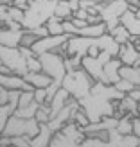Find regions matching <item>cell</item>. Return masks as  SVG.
Masks as SVG:
<instances>
[{
  "mask_svg": "<svg viewBox=\"0 0 140 147\" xmlns=\"http://www.w3.org/2000/svg\"><path fill=\"white\" fill-rule=\"evenodd\" d=\"M101 52H108L113 57H119L120 43L110 32L99 36V38H88V36H70L67 56H99Z\"/></svg>",
  "mask_w": 140,
  "mask_h": 147,
  "instance_id": "cell-1",
  "label": "cell"
},
{
  "mask_svg": "<svg viewBox=\"0 0 140 147\" xmlns=\"http://www.w3.org/2000/svg\"><path fill=\"white\" fill-rule=\"evenodd\" d=\"M57 0H34L29 4L25 9V18H24V29H36L43 27L56 14Z\"/></svg>",
  "mask_w": 140,
  "mask_h": 147,
  "instance_id": "cell-2",
  "label": "cell"
},
{
  "mask_svg": "<svg viewBox=\"0 0 140 147\" xmlns=\"http://www.w3.org/2000/svg\"><path fill=\"white\" fill-rule=\"evenodd\" d=\"M93 83L95 81L92 79V76L85 68H77V70L67 72V76L63 79V88L68 90V93L76 100H81V99H85L86 95H90Z\"/></svg>",
  "mask_w": 140,
  "mask_h": 147,
  "instance_id": "cell-3",
  "label": "cell"
},
{
  "mask_svg": "<svg viewBox=\"0 0 140 147\" xmlns=\"http://www.w3.org/2000/svg\"><path fill=\"white\" fill-rule=\"evenodd\" d=\"M41 124L36 119H22L18 115H11V119L7 120L5 127L0 131L2 136H29L34 138L40 133Z\"/></svg>",
  "mask_w": 140,
  "mask_h": 147,
  "instance_id": "cell-4",
  "label": "cell"
},
{
  "mask_svg": "<svg viewBox=\"0 0 140 147\" xmlns=\"http://www.w3.org/2000/svg\"><path fill=\"white\" fill-rule=\"evenodd\" d=\"M131 7L126 0H108V2H99L97 13L102 16V22L108 27V32H112L117 25H120L122 14L129 11Z\"/></svg>",
  "mask_w": 140,
  "mask_h": 147,
  "instance_id": "cell-5",
  "label": "cell"
},
{
  "mask_svg": "<svg viewBox=\"0 0 140 147\" xmlns=\"http://www.w3.org/2000/svg\"><path fill=\"white\" fill-rule=\"evenodd\" d=\"M0 63L11 70V74L25 76L29 72L27 67V57L22 54L20 47H5L0 45Z\"/></svg>",
  "mask_w": 140,
  "mask_h": 147,
  "instance_id": "cell-6",
  "label": "cell"
},
{
  "mask_svg": "<svg viewBox=\"0 0 140 147\" xmlns=\"http://www.w3.org/2000/svg\"><path fill=\"white\" fill-rule=\"evenodd\" d=\"M112 54L101 52L99 56H85L83 57V68L92 76L93 81H101L104 83V65L112 59Z\"/></svg>",
  "mask_w": 140,
  "mask_h": 147,
  "instance_id": "cell-7",
  "label": "cell"
},
{
  "mask_svg": "<svg viewBox=\"0 0 140 147\" xmlns=\"http://www.w3.org/2000/svg\"><path fill=\"white\" fill-rule=\"evenodd\" d=\"M70 40V34H60V36H52L49 34L45 38H40L38 41L32 45L34 54H45V52H56L61 45H65Z\"/></svg>",
  "mask_w": 140,
  "mask_h": 147,
  "instance_id": "cell-8",
  "label": "cell"
},
{
  "mask_svg": "<svg viewBox=\"0 0 140 147\" xmlns=\"http://www.w3.org/2000/svg\"><path fill=\"white\" fill-rule=\"evenodd\" d=\"M79 108V100H76V99H72L67 106H65L60 113H57L54 119H50V122H49V126H50V129L54 131V133H57V131H61L63 129V126L65 124H68V122H72V117H74V111Z\"/></svg>",
  "mask_w": 140,
  "mask_h": 147,
  "instance_id": "cell-9",
  "label": "cell"
},
{
  "mask_svg": "<svg viewBox=\"0 0 140 147\" xmlns=\"http://www.w3.org/2000/svg\"><path fill=\"white\" fill-rule=\"evenodd\" d=\"M0 86H5L7 90H20V92H32L36 88L27 83V79L18 74H0Z\"/></svg>",
  "mask_w": 140,
  "mask_h": 147,
  "instance_id": "cell-10",
  "label": "cell"
},
{
  "mask_svg": "<svg viewBox=\"0 0 140 147\" xmlns=\"http://www.w3.org/2000/svg\"><path fill=\"white\" fill-rule=\"evenodd\" d=\"M24 31H25L24 25H20V27H2V31H0V45L20 47Z\"/></svg>",
  "mask_w": 140,
  "mask_h": 147,
  "instance_id": "cell-11",
  "label": "cell"
},
{
  "mask_svg": "<svg viewBox=\"0 0 140 147\" xmlns=\"http://www.w3.org/2000/svg\"><path fill=\"white\" fill-rule=\"evenodd\" d=\"M119 59L122 61V65H128V67H140V50L131 41L126 45H120Z\"/></svg>",
  "mask_w": 140,
  "mask_h": 147,
  "instance_id": "cell-12",
  "label": "cell"
},
{
  "mask_svg": "<svg viewBox=\"0 0 140 147\" xmlns=\"http://www.w3.org/2000/svg\"><path fill=\"white\" fill-rule=\"evenodd\" d=\"M120 68H122V61L119 57H112L106 65H104V83L106 84H117L120 77Z\"/></svg>",
  "mask_w": 140,
  "mask_h": 147,
  "instance_id": "cell-13",
  "label": "cell"
},
{
  "mask_svg": "<svg viewBox=\"0 0 140 147\" xmlns=\"http://www.w3.org/2000/svg\"><path fill=\"white\" fill-rule=\"evenodd\" d=\"M25 79H27V83L29 84H32L34 88H49L50 84L54 83V79L49 76V74H45V72H27L25 76H24Z\"/></svg>",
  "mask_w": 140,
  "mask_h": 147,
  "instance_id": "cell-14",
  "label": "cell"
},
{
  "mask_svg": "<svg viewBox=\"0 0 140 147\" xmlns=\"http://www.w3.org/2000/svg\"><path fill=\"white\" fill-rule=\"evenodd\" d=\"M72 99H74V97H72V95L68 93V90H65V88H61V90H60V92H57V93L54 95V99L50 100V109H52V113H50V117L54 119V117H56L57 113H60L61 109H63L65 106H67V104H68V102H70Z\"/></svg>",
  "mask_w": 140,
  "mask_h": 147,
  "instance_id": "cell-15",
  "label": "cell"
},
{
  "mask_svg": "<svg viewBox=\"0 0 140 147\" xmlns=\"http://www.w3.org/2000/svg\"><path fill=\"white\" fill-rule=\"evenodd\" d=\"M120 24L131 32V36H140V16L133 9H129V11H126L122 14Z\"/></svg>",
  "mask_w": 140,
  "mask_h": 147,
  "instance_id": "cell-16",
  "label": "cell"
},
{
  "mask_svg": "<svg viewBox=\"0 0 140 147\" xmlns=\"http://www.w3.org/2000/svg\"><path fill=\"white\" fill-rule=\"evenodd\" d=\"M52 136H54V131L50 129L49 124H41L40 133L36 135L34 138H31V144H32V147H49Z\"/></svg>",
  "mask_w": 140,
  "mask_h": 147,
  "instance_id": "cell-17",
  "label": "cell"
},
{
  "mask_svg": "<svg viewBox=\"0 0 140 147\" xmlns=\"http://www.w3.org/2000/svg\"><path fill=\"white\" fill-rule=\"evenodd\" d=\"M120 77L128 79L129 83H133L137 88H140V67H128V65H122Z\"/></svg>",
  "mask_w": 140,
  "mask_h": 147,
  "instance_id": "cell-18",
  "label": "cell"
},
{
  "mask_svg": "<svg viewBox=\"0 0 140 147\" xmlns=\"http://www.w3.org/2000/svg\"><path fill=\"white\" fill-rule=\"evenodd\" d=\"M0 145H13V147H32L29 136H2Z\"/></svg>",
  "mask_w": 140,
  "mask_h": 147,
  "instance_id": "cell-19",
  "label": "cell"
},
{
  "mask_svg": "<svg viewBox=\"0 0 140 147\" xmlns=\"http://www.w3.org/2000/svg\"><path fill=\"white\" fill-rule=\"evenodd\" d=\"M56 16L61 20H70L74 16V9L68 0H57V7H56Z\"/></svg>",
  "mask_w": 140,
  "mask_h": 147,
  "instance_id": "cell-20",
  "label": "cell"
},
{
  "mask_svg": "<svg viewBox=\"0 0 140 147\" xmlns=\"http://www.w3.org/2000/svg\"><path fill=\"white\" fill-rule=\"evenodd\" d=\"M110 34H112L113 38H115V41H119L120 45H126V43H129V41H131V38H133V36H131V32H129V31H128V29L124 27L122 24H120V25H117V27H115Z\"/></svg>",
  "mask_w": 140,
  "mask_h": 147,
  "instance_id": "cell-21",
  "label": "cell"
},
{
  "mask_svg": "<svg viewBox=\"0 0 140 147\" xmlns=\"http://www.w3.org/2000/svg\"><path fill=\"white\" fill-rule=\"evenodd\" d=\"M49 147H79V144L72 142L68 136H65L61 131H57V133H54L52 140H50V145Z\"/></svg>",
  "mask_w": 140,
  "mask_h": 147,
  "instance_id": "cell-22",
  "label": "cell"
},
{
  "mask_svg": "<svg viewBox=\"0 0 140 147\" xmlns=\"http://www.w3.org/2000/svg\"><path fill=\"white\" fill-rule=\"evenodd\" d=\"M133 119H135V117H131V115H122L120 119H119V126H117L119 133H122V135H131V133H135Z\"/></svg>",
  "mask_w": 140,
  "mask_h": 147,
  "instance_id": "cell-23",
  "label": "cell"
},
{
  "mask_svg": "<svg viewBox=\"0 0 140 147\" xmlns=\"http://www.w3.org/2000/svg\"><path fill=\"white\" fill-rule=\"evenodd\" d=\"M38 108H40V102H32V104H29V106H24V108H16V111H14L13 115H18L22 117V119H34L36 117V111H38Z\"/></svg>",
  "mask_w": 140,
  "mask_h": 147,
  "instance_id": "cell-24",
  "label": "cell"
},
{
  "mask_svg": "<svg viewBox=\"0 0 140 147\" xmlns=\"http://www.w3.org/2000/svg\"><path fill=\"white\" fill-rule=\"evenodd\" d=\"M47 29H49V34H52V36H60V34H65V27H63V20L61 18H57L56 14L52 18H50L47 22Z\"/></svg>",
  "mask_w": 140,
  "mask_h": 147,
  "instance_id": "cell-25",
  "label": "cell"
},
{
  "mask_svg": "<svg viewBox=\"0 0 140 147\" xmlns=\"http://www.w3.org/2000/svg\"><path fill=\"white\" fill-rule=\"evenodd\" d=\"M50 113H52V109H50V104H40L38 108V111H36V117L34 119L38 120L40 124H49L50 122Z\"/></svg>",
  "mask_w": 140,
  "mask_h": 147,
  "instance_id": "cell-26",
  "label": "cell"
},
{
  "mask_svg": "<svg viewBox=\"0 0 140 147\" xmlns=\"http://www.w3.org/2000/svg\"><path fill=\"white\" fill-rule=\"evenodd\" d=\"M79 147H113V145L110 140H99V138H93V136H86Z\"/></svg>",
  "mask_w": 140,
  "mask_h": 147,
  "instance_id": "cell-27",
  "label": "cell"
},
{
  "mask_svg": "<svg viewBox=\"0 0 140 147\" xmlns=\"http://www.w3.org/2000/svg\"><path fill=\"white\" fill-rule=\"evenodd\" d=\"M38 40H40V36L36 34L34 31H31V29H25V31H24V36H22L20 47H31V49H32V45H34Z\"/></svg>",
  "mask_w": 140,
  "mask_h": 147,
  "instance_id": "cell-28",
  "label": "cell"
},
{
  "mask_svg": "<svg viewBox=\"0 0 140 147\" xmlns=\"http://www.w3.org/2000/svg\"><path fill=\"white\" fill-rule=\"evenodd\" d=\"M72 122H76V124H79L81 127H86L88 124H90V119H88V115H86V111L83 108H81V104H79V108L74 111V117H72Z\"/></svg>",
  "mask_w": 140,
  "mask_h": 147,
  "instance_id": "cell-29",
  "label": "cell"
},
{
  "mask_svg": "<svg viewBox=\"0 0 140 147\" xmlns=\"http://www.w3.org/2000/svg\"><path fill=\"white\" fill-rule=\"evenodd\" d=\"M11 115H13V109L9 106H0V131L5 127V124L11 119Z\"/></svg>",
  "mask_w": 140,
  "mask_h": 147,
  "instance_id": "cell-30",
  "label": "cell"
},
{
  "mask_svg": "<svg viewBox=\"0 0 140 147\" xmlns=\"http://www.w3.org/2000/svg\"><path fill=\"white\" fill-rule=\"evenodd\" d=\"M34 102V90L32 92H22L20 93V102H18V108H24V106H29Z\"/></svg>",
  "mask_w": 140,
  "mask_h": 147,
  "instance_id": "cell-31",
  "label": "cell"
},
{
  "mask_svg": "<svg viewBox=\"0 0 140 147\" xmlns=\"http://www.w3.org/2000/svg\"><path fill=\"white\" fill-rule=\"evenodd\" d=\"M27 67H29V72H41V61H40L38 54L27 57Z\"/></svg>",
  "mask_w": 140,
  "mask_h": 147,
  "instance_id": "cell-32",
  "label": "cell"
},
{
  "mask_svg": "<svg viewBox=\"0 0 140 147\" xmlns=\"http://www.w3.org/2000/svg\"><path fill=\"white\" fill-rule=\"evenodd\" d=\"M115 86L119 88V90H120L122 93H126V95H128V93H129L131 90H135V88H137V86H135L133 83H129L128 79H120V81H119V83H117Z\"/></svg>",
  "mask_w": 140,
  "mask_h": 147,
  "instance_id": "cell-33",
  "label": "cell"
},
{
  "mask_svg": "<svg viewBox=\"0 0 140 147\" xmlns=\"http://www.w3.org/2000/svg\"><path fill=\"white\" fill-rule=\"evenodd\" d=\"M34 100L40 104H47V88H36L34 90Z\"/></svg>",
  "mask_w": 140,
  "mask_h": 147,
  "instance_id": "cell-34",
  "label": "cell"
},
{
  "mask_svg": "<svg viewBox=\"0 0 140 147\" xmlns=\"http://www.w3.org/2000/svg\"><path fill=\"white\" fill-rule=\"evenodd\" d=\"M11 99V90H7L5 86H0V106H5Z\"/></svg>",
  "mask_w": 140,
  "mask_h": 147,
  "instance_id": "cell-35",
  "label": "cell"
},
{
  "mask_svg": "<svg viewBox=\"0 0 140 147\" xmlns=\"http://www.w3.org/2000/svg\"><path fill=\"white\" fill-rule=\"evenodd\" d=\"M74 16H76V18H81V20H88V16H90V11H88V9H83V7H79V9L74 13Z\"/></svg>",
  "mask_w": 140,
  "mask_h": 147,
  "instance_id": "cell-36",
  "label": "cell"
},
{
  "mask_svg": "<svg viewBox=\"0 0 140 147\" xmlns=\"http://www.w3.org/2000/svg\"><path fill=\"white\" fill-rule=\"evenodd\" d=\"M31 2H34V0H14V4H13V5H16V7H20V9H24V11H25Z\"/></svg>",
  "mask_w": 140,
  "mask_h": 147,
  "instance_id": "cell-37",
  "label": "cell"
},
{
  "mask_svg": "<svg viewBox=\"0 0 140 147\" xmlns=\"http://www.w3.org/2000/svg\"><path fill=\"white\" fill-rule=\"evenodd\" d=\"M133 126H135V135L140 136V113L133 119Z\"/></svg>",
  "mask_w": 140,
  "mask_h": 147,
  "instance_id": "cell-38",
  "label": "cell"
},
{
  "mask_svg": "<svg viewBox=\"0 0 140 147\" xmlns=\"http://www.w3.org/2000/svg\"><path fill=\"white\" fill-rule=\"evenodd\" d=\"M126 2L129 4V7H131L133 11H137V9H138V5H140V0H126Z\"/></svg>",
  "mask_w": 140,
  "mask_h": 147,
  "instance_id": "cell-39",
  "label": "cell"
},
{
  "mask_svg": "<svg viewBox=\"0 0 140 147\" xmlns=\"http://www.w3.org/2000/svg\"><path fill=\"white\" fill-rule=\"evenodd\" d=\"M135 13H137V14H138V16H140V9H137V11H135Z\"/></svg>",
  "mask_w": 140,
  "mask_h": 147,
  "instance_id": "cell-40",
  "label": "cell"
},
{
  "mask_svg": "<svg viewBox=\"0 0 140 147\" xmlns=\"http://www.w3.org/2000/svg\"><path fill=\"white\" fill-rule=\"evenodd\" d=\"M138 147H140V140H138Z\"/></svg>",
  "mask_w": 140,
  "mask_h": 147,
  "instance_id": "cell-41",
  "label": "cell"
},
{
  "mask_svg": "<svg viewBox=\"0 0 140 147\" xmlns=\"http://www.w3.org/2000/svg\"><path fill=\"white\" fill-rule=\"evenodd\" d=\"M99 2H102V0H99Z\"/></svg>",
  "mask_w": 140,
  "mask_h": 147,
  "instance_id": "cell-42",
  "label": "cell"
},
{
  "mask_svg": "<svg viewBox=\"0 0 140 147\" xmlns=\"http://www.w3.org/2000/svg\"><path fill=\"white\" fill-rule=\"evenodd\" d=\"M138 9H140V5H138Z\"/></svg>",
  "mask_w": 140,
  "mask_h": 147,
  "instance_id": "cell-43",
  "label": "cell"
}]
</instances>
